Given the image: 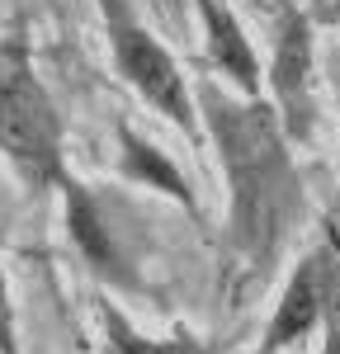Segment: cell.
Wrapping results in <instances>:
<instances>
[{
    "instance_id": "cell-1",
    "label": "cell",
    "mask_w": 340,
    "mask_h": 354,
    "mask_svg": "<svg viewBox=\"0 0 340 354\" xmlns=\"http://www.w3.org/2000/svg\"><path fill=\"white\" fill-rule=\"evenodd\" d=\"M203 113L232 185V241L251 265H270L288 236L293 213L303 208V185L288 156L279 109L203 90Z\"/></svg>"
},
{
    "instance_id": "cell-2",
    "label": "cell",
    "mask_w": 340,
    "mask_h": 354,
    "mask_svg": "<svg viewBox=\"0 0 340 354\" xmlns=\"http://www.w3.org/2000/svg\"><path fill=\"white\" fill-rule=\"evenodd\" d=\"M0 156L33 189H57L66 180L62 161V113L33 71L24 28L0 43Z\"/></svg>"
},
{
    "instance_id": "cell-3",
    "label": "cell",
    "mask_w": 340,
    "mask_h": 354,
    "mask_svg": "<svg viewBox=\"0 0 340 354\" xmlns=\"http://www.w3.org/2000/svg\"><path fill=\"white\" fill-rule=\"evenodd\" d=\"M100 10H104V28H109V48H113L118 76L133 85L156 113H166L175 128H185V137L198 142V113H194L189 85H185V71L175 66V57L128 10V0H100Z\"/></svg>"
},
{
    "instance_id": "cell-4",
    "label": "cell",
    "mask_w": 340,
    "mask_h": 354,
    "mask_svg": "<svg viewBox=\"0 0 340 354\" xmlns=\"http://www.w3.org/2000/svg\"><path fill=\"white\" fill-rule=\"evenodd\" d=\"M336 302H340V250L331 241H321L317 250L303 255L298 270L288 274L260 354H283L288 345L308 340L317 326H331V317H340Z\"/></svg>"
},
{
    "instance_id": "cell-5",
    "label": "cell",
    "mask_w": 340,
    "mask_h": 354,
    "mask_svg": "<svg viewBox=\"0 0 340 354\" xmlns=\"http://www.w3.org/2000/svg\"><path fill=\"white\" fill-rule=\"evenodd\" d=\"M270 90L288 142H312L317 128V100H312V24L303 10H283L274 28V62H270Z\"/></svg>"
},
{
    "instance_id": "cell-6",
    "label": "cell",
    "mask_w": 340,
    "mask_h": 354,
    "mask_svg": "<svg viewBox=\"0 0 340 354\" xmlns=\"http://www.w3.org/2000/svg\"><path fill=\"white\" fill-rule=\"evenodd\" d=\"M57 194H62V203H66V232H71L76 250L85 255V265L100 274V279L118 283V288H138V279H133V270H128V255L118 250L109 222H104V213H100V203L90 198V189H85L81 180L66 175V180L57 185Z\"/></svg>"
},
{
    "instance_id": "cell-7",
    "label": "cell",
    "mask_w": 340,
    "mask_h": 354,
    "mask_svg": "<svg viewBox=\"0 0 340 354\" xmlns=\"http://www.w3.org/2000/svg\"><path fill=\"white\" fill-rule=\"evenodd\" d=\"M198 19H203V38H208L213 66H218L246 100H260V57H255L241 19L227 10L223 0H198Z\"/></svg>"
},
{
    "instance_id": "cell-8",
    "label": "cell",
    "mask_w": 340,
    "mask_h": 354,
    "mask_svg": "<svg viewBox=\"0 0 340 354\" xmlns=\"http://www.w3.org/2000/svg\"><path fill=\"white\" fill-rule=\"evenodd\" d=\"M118 147H123V170L133 175V180H142L147 189H161L170 194L175 203H185L189 213L198 208V198H194V185H189V175L180 170V165L170 161L161 147H151L142 133H133L128 123L118 128Z\"/></svg>"
},
{
    "instance_id": "cell-9",
    "label": "cell",
    "mask_w": 340,
    "mask_h": 354,
    "mask_svg": "<svg viewBox=\"0 0 340 354\" xmlns=\"http://www.w3.org/2000/svg\"><path fill=\"white\" fill-rule=\"evenodd\" d=\"M104 345L100 354H198V340L194 335H175V340H151V335H142L113 302H104Z\"/></svg>"
},
{
    "instance_id": "cell-10",
    "label": "cell",
    "mask_w": 340,
    "mask_h": 354,
    "mask_svg": "<svg viewBox=\"0 0 340 354\" xmlns=\"http://www.w3.org/2000/svg\"><path fill=\"white\" fill-rule=\"evenodd\" d=\"M0 354H19V330H15V302H10V283L0 270Z\"/></svg>"
},
{
    "instance_id": "cell-11",
    "label": "cell",
    "mask_w": 340,
    "mask_h": 354,
    "mask_svg": "<svg viewBox=\"0 0 340 354\" xmlns=\"http://www.w3.org/2000/svg\"><path fill=\"white\" fill-rule=\"evenodd\" d=\"M321 354H340V317H331V326H326V345Z\"/></svg>"
},
{
    "instance_id": "cell-12",
    "label": "cell",
    "mask_w": 340,
    "mask_h": 354,
    "mask_svg": "<svg viewBox=\"0 0 340 354\" xmlns=\"http://www.w3.org/2000/svg\"><path fill=\"white\" fill-rule=\"evenodd\" d=\"M336 81H340V76H336Z\"/></svg>"
}]
</instances>
